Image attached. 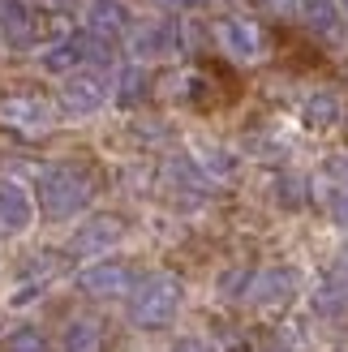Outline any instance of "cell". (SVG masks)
Returning <instances> with one entry per match:
<instances>
[{
	"label": "cell",
	"instance_id": "1",
	"mask_svg": "<svg viewBox=\"0 0 348 352\" xmlns=\"http://www.w3.org/2000/svg\"><path fill=\"white\" fill-rule=\"evenodd\" d=\"M91 198H95V181L78 164H52L39 176V210L52 223H65V219L82 215V206Z\"/></svg>",
	"mask_w": 348,
	"mask_h": 352
},
{
	"label": "cell",
	"instance_id": "2",
	"mask_svg": "<svg viewBox=\"0 0 348 352\" xmlns=\"http://www.w3.org/2000/svg\"><path fill=\"white\" fill-rule=\"evenodd\" d=\"M181 279L177 275H146V279H138V288L129 292V322L133 327H142V331H164L172 327V318H177V309H181Z\"/></svg>",
	"mask_w": 348,
	"mask_h": 352
},
{
	"label": "cell",
	"instance_id": "3",
	"mask_svg": "<svg viewBox=\"0 0 348 352\" xmlns=\"http://www.w3.org/2000/svg\"><path fill=\"white\" fill-rule=\"evenodd\" d=\"M52 125H56V108L43 99V95H26V91H17V95H5L0 99V129H9V133H47Z\"/></svg>",
	"mask_w": 348,
	"mask_h": 352
},
{
	"label": "cell",
	"instance_id": "4",
	"mask_svg": "<svg viewBox=\"0 0 348 352\" xmlns=\"http://www.w3.org/2000/svg\"><path fill=\"white\" fill-rule=\"evenodd\" d=\"M78 288L86 296H99V301H108V296H129L138 288V271H133L129 258H108V262L86 267L78 275Z\"/></svg>",
	"mask_w": 348,
	"mask_h": 352
},
{
	"label": "cell",
	"instance_id": "5",
	"mask_svg": "<svg viewBox=\"0 0 348 352\" xmlns=\"http://www.w3.org/2000/svg\"><path fill=\"white\" fill-rule=\"evenodd\" d=\"M297 288H301V275L292 271V267H267V271H258L250 279V292L246 296L258 309H284L292 296H297Z\"/></svg>",
	"mask_w": 348,
	"mask_h": 352
},
{
	"label": "cell",
	"instance_id": "6",
	"mask_svg": "<svg viewBox=\"0 0 348 352\" xmlns=\"http://www.w3.org/2000/svg\"><path fill=\"white\" fill-rule=\"evenodd\" d=\"M108 103V82H103L95 69H82V74H69L61 86V108L69 116H91Z\"/></svg>",
	"mask_w": 348,
	"mask_h": 352
},
{
	"label": "cell",
	"instance_id": "7",
	"mask_svg": "<svg viewBox=\"0 0 348 352\" xmlns=\"http://www.w3.org/2000/svg\"><path fill=\"white\" fill-rule=\"evenodd\" d=\"M160 181L164 189L177 198L181 206H202L206 202V176L194 160H181V155H172V160L160 168Z\"/></svg>",
	"mask_w": 348,
	"mask_h": 352
},
{
	"label": "cell",
	"instance_id": "8",
	"mask_svg": "<svg viewBox=\"0 0 348 352\" xmlns=\"http://www.w3.org/2000/svg\"><path fill=\"white\" fill-rule=\"evenodd\" d=\"M120 232H125V219L120 215H91L78 232H74V241H69V254L74 258H91V254H103L108 245H116L120 241Z\"/></svg>",
	"mask_w": 348,
	"mask_h": 352
},
{
	"label": "cell",
	"instance_id": "9",
	"mask_svg": "<svg viewBox=\"0 0 348 352\" xmlns=\"http://www.w3.org/2000/svg\"><path fill=\"white\" fill-rule=\"evenodd\" d=\"M215 34H219L224 52L237 56V60H254L258 52H263V30H258L250 17H224L215 26Z\"/></svg>",
	"mask_w": 348,
	"mask_h": 352
},
{
	"label": "cell",
	"instance_id": "10",
	"mask_svg": "<svg viewBox=\"0 0 348 352\" xmlns=\"http://www.w3.org/2000/svg\"><path fill=\"white\" fill-rule=\"evenodd\" d=\"M133 22V9L125 0H91V9H86V30L99 34V39H116V34H125Z\"/></svg>",
	"mask_w": 348,
	"mask_h": 352
},
{
	"label": "cell",
	"instance_id": "11",
	"mask_svg": "<svg viewBox=\"0 0 348 352\" xmlns=\"http://www.w3.org/2000/svg\"><path fill=\"white\" fill-rule=\"evenodd\" d=\"M34 219V202H30V193L17 185V181H0V232H26Z\"/></svg>",
	"mask_w": 348,
	"mask_h": 352
},
{
	"label": "cell",
	"instance_id": "12",
	"mask_svg": "<svg viewBox=\"0 0 348 352\" xmlns=\"http://www.w3.org/2000/svg\"><path fill=\"white\" fill-rule=\"evenodd\" d=\"M181 43V34L172 22H151L133 34V56H142V60H155V56H172Z\"/></svg>",
	"mask_w": 348,
	"mask_h": 352
},
{
	"label": "cell",
	"instance_id": "13",
	"mask_svg": "<svg viewBox=\"0 0 348 352\" xmlns=\"http://www.w3.org/2000/svg\"><path fill=\"white\" fill-rule=\"evenodd\" d=\"M0 34L17 47H26L34 39V17L26 0H0Z\"/></svg>",
	"mask_w": 348,
	"mask_h": 352
},
{
	"label": "cell",
	"instance_id": "14",
	"mask_svg": "<svg viewBox=\"0 0 348 352\" xmlns=\"http://www.w3.org/2000/svg\"><path fill=\"white\" fill-rule=\"evenodd\" d=\"M301 125L314 129V133L340 125V99H336L331 91H314V95L301 103Z\"/></svg>",
	"mask_w": 348,
	"mask_h": 352
},
{
	"label": "cell",
	"instance_id": "15",
	"mask_svg": "<svg viewBox=\"0 0 348 352\" xmlns=\"http://www.w3.org/2000/svg\"><path fill=\"white\" fill-rule=\"evenodd\" d=\"M65 352H103L108 344H103V327L95 318H74L65 327Z\"/></svg>",
	"mask_w": 348,
	"mask_h": 352
},
{
	"label": "cell",
	"instance_id": "16",
	"mask_svg": "<svg viewBox=\"0 0 348 352\" xmlns=\"http://www.w3.org/2000/svg\"><path fill=\"white\" fill-rule=\"evenodd\" d=\"M151 86H155V78L146 74L142 65L120 69V78H116V103H120V108H133V103H142L151 95Z\"/></svg>",
	"mask_w": 348,
	"mask_h": 352
},
{
	"label": "cell",
	"instance_id": "17",
	"mask_svg": "<svg viewBox=\"0 0 348 352\" xmlns=\"http://www.w3.org/2000/svg\"><path fill=\"white\" fill-rule=\"evenodd\" d=\"M275 202H280L284 210H301L309 202V181L301 172H284L280 181H275Z\"/></svg>",
	"mask_w": 348,
	"mask_h": 352
},
{
	"label": "cell",
	"instance_id": "18",
	"mask_svg": "<svg viewBox=\"0 0 348 352\" xmlns=\"http://www.w3.org/2000/svg\"><path fill=\"white\" fill-rule=\"evenodd\" d=\"M78 60H82V52H78L74 39L52 43V47H43V56H39V65L47 69V74H74V65H78Z\"/></svg>",
	"mask_w": 348,
	"mask_h": 352
},
{
	"label": "cell",
	"instance_id": "19",
	"mask_svg": "<svg viewBox=\"0 0 348 352\" xmlns=\"http://www.w3.org/2000/svg\"><path fill=\"white\" fill-rule=\"evenodd\" d=\"M198 168H202V176H219V181L237 176V160L224 146H198Z\"/></svg>",
	"mask_w": 348,
	"mask_h": 352
},
{
	"label": "cell",
	"instance_id": "20",
	"mask_svg": "<svg viewBox=\"0 0 348 352\" xmlns=\"http://www.w3.org/2000/svg\"><path fill=\"white\" fill-rule=\"evenodd\" d=\"M5 352H52V348L34 327H13L9 340H5Z\"/></svg>",
	"mask_w": 348,
	"mask_h": 352
},
{
	"label": "cell",
	"instance_id": "21",
	"mask_svg": "<svg viewBox=\"0 0 348 352\" xmlns=\"http://www.w3.org/2000/svg\"><path fill=\"white\" fill-rule=\"evenodd\" d=\"M74 43H78V52H82L86 60H95V65H112V43H108V39H99V34L86 30V34H78Z\"/></svg>",
	"mask_w": 348,
	"mask_h": 352
},
{
	"label": "cell",
	"instance_id": "22",
	"mask_svg": "<svg viewBox=\"0 0 348 352\" xmlns=\"http://www.w3.org/2000/svg\"><path fill=\"white\" fill-rule=\"evenodd\" d=\"M250 279H254V271L250 267H232V271H224L219 275V296H246L250 292Z\"/></svg>",
	"mask_w": 348,
	"mask_h": 352
},
{
	"label": "cell",
	"instance_id": "23",
	"mask_svg": "<svg viewBox=\"0 0 348 352\" xmlns=\"http://www.w3.org/2000/svg\"><path fill=\"white\" fill-rule=\"evenodd\" d=\"M331 215H336L340 223H348V189H336V193H331Z\"/></svg>",
	"mask_w": 348,
	"mask_h": 352
},
{
	"label": "cell",
	"instance_id": "24",
	"mask_svg": "<svg viewBox=\"0 0 348 352\" xmlns=\"http://www.w3.org/2000/svg\"><path fill=\"white\" fill-rule=\"evenodd\" d=\"M263 5H267L271 13H284V17H292V13H301V0H263Z\"/></svg>",
	"mask_w": 348,
	"mask_h": 352
},
{
	"label": "cell",
	"instance_id": "25",
	"mask_svg": "<svg viewBox=\"0 0 348 352\" xmlns=\"http://www.w3.org/2000/svg\"><path fill=\"white\" fill-rule=\"evenodd\" d=\"M327 172H331V181H344V189H348V155H344V160H331Z\"/></svg>",
	"mask_w": 348,
	"mask_h": 352
},
{
	"label": "cell",
	"instance_id": "26",
	"mask_svg": "<svg viewBox=\"0 0 348 352\" xmlns=\"http://www.w3.org/2000/svg\"><path fill=\"white\" fill-rule=\"evenodd\" d=\"M172 352H211V348H206L202 340H181L177 348H172Z\"/></svg>",
	"mask_w": 348,
	"mask_h": 352
},
{
	"label": "cell",
	"instance_id": "27",
	"mask_svg": "<svg viewBox=\"0 0 348 352\" xmlns=\"http://www.w3.org/2000/svg\"><path fill=\"white\" fill-rule=\"evenodd\" d=\"M43 9H56V13H69V9H78V0H43Z\"/></svg>",
	"mask_w": 348,
	"mask_h": 352
},
{
	"label": "cell",
	"instance_id": "28",
	"mask_svg": "<svg viewBox=\"0 0 348 352\" xmlns=\"http://www.w3.org/2000/svg\"><path fill=\"white\" fill-rule=\"evenodd\" d=\"M168 5H177V9H189V5H198V0H168Z\"/></svg>",
	"mask_w": 348,
	"mask_h": 352
},
{
	"label": "cell",
	"instance_id": "29",
	"mask_svg": "<svg viewBox=\"0 0 348 352\" xmlns=\"http://www.w3.org/2000/svg\"><path fill=\"white\" fill-rule=\"evenodd\" d=\"M340 5H344V13H348V0H340Z\"/></svg>",
	"mask_w": 348,
	"mask_h": 352
}]
</instances>
